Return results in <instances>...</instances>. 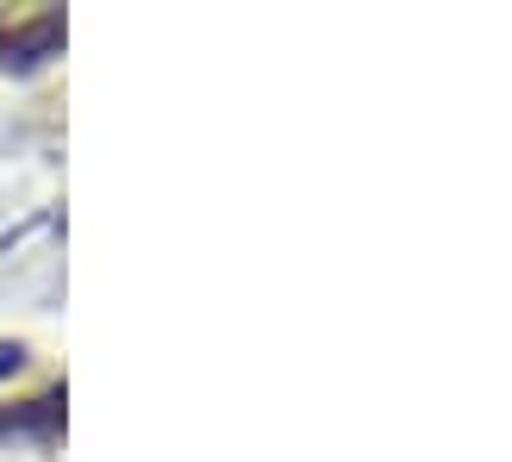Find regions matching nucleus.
<instances>
[{
	"label": "nucleus",
	"instance_id": "obj_1",
	"mask_svg": "<svg viewBox=\"0 0 512 462\" xmlns=\"http://www.w3.org/2000/svg\"><path fill=\"white\" fill-rule=\"evenodd\" d=\"M13 369H19V350H13V344H0V375H13Z\"/></svg>",
	"mask_w": 512,
	"mask_h": 462
}]
</instances>
